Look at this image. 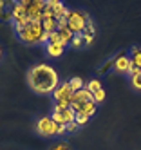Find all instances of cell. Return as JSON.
I'll return each instance as SVG.
<instances>
[{
  "label": "cell",
  "mask_w": 141,
  "mask_h": 150,
  "mask_svg": "<svg viewBox=\"0 0 141 150\" xmlns=\"http://www.w3.org/2000/svg\"><path fill=\"white\" fill-rule=\"evenodd\" d=\"M51 117L56 121V125H69V123L74 121L76 112L71 109V107H67V109H52Z\"/></svg>",
  "instance_id": "7"
},
{
  "label": "cell",
  "mask_w": 141,
  "mask_h": 150,
  "mask_svg": "<svg viewBox=\"0 0 141 150\" xmlns=\"http://www.w3.org/2000/svg\"><path fill=\"white\" fill-rule=\"evenodd\" d=\"M130 83H132V87H134V89L141 91V72H139V74H136V76H132V78H130Z\"/></svg>",
  "instance_id": "23"
},
{
  "label": "cell",
  "mask_w": 141,
  "mask_h": 150,
  "mask_svg": "<svg viewBox=\"0 0 141 150\" xmlns=\"http://www.w3.org/2000/svg\"><path fill=\"white\" fill-rule=\"evenodd\" d=\"M67 134V127L65 125H58L56 127V136H65Z\"/></svg>",
  "instance_id": "25"
},
{
  "label": "cell",
  "mask_w": 141,
  "mask_h": 150,
  "mask_svg": "<svg viewBox=\"0 0 141 150\" xmlns=\"http://www.w3.org/2000/svg\"><path fill=\"white\" fill-rule=\"evenodd\" d=\"M56 121L52 120L51 116H43L40 117V120H36V132L42 136V137H52V136H56Z\"/></svg>",
  "instance_id": "6"
},
{
  "label": "cell",
  "mask_w": 141,
  "mask_h": 150,
  "mask_svg": "<svg viewBox=\"0 0 141 150\" xmlns=\"http://www.w3.org/2000/svg\"><path fill=\"white\" fill-rule=\"evenodd\" d=\"M65 127H67V134H74V132H78V123H76V121H72V123H69V125H65Z\"/></svg>",
  "instance_id": "24"
},
{
  "label": "cell",
  "mask_w": 141,
  "mask_h": 150,
  "mask_svg": "<svg viewBox=\"0 0 141 150\" xmlns=\"http://www.w3.org/2000/svg\"><path fill=\"white\" fill-rule=\"evenodd\" d=\"M89 120H91L89 116H85V114H81V112H76L74 121L78 123V127H83V125H87V123H89Z\"/></svg>",
  "instance_id": "22"
},
{
  "label": "cell",
  "mask_w": 141,
  "mask_h": 150,
  "mask_svg": "<svg viewBox=\"0 0 141 150\" xmlns=\"http://www.w3.org/2000/svg\"><path fill=\"white\" fill-rule=\"evenodd\" d=\"M58 35H60V40L63 42L65 45H69V44H71V40H72V36H74L69 29H58Z\"/></svg>",
  "instance_id": "17"
},
{
  "label": "cell",
  "mask_w": 141,
  "mask_h": 150,
  "mask_svg": "<svg viewBox=\"0 0 141 150\" xmlns=\"http://www.w3.org/2000/svg\"><path fill=\"white\" fill-rule=\"evenodd\" d=\"M81 36H83V40H85V45H91L92 42H94L96 27H94V24H92V20H89V24H87V27H85V31L81 33Z\"/></svg>",
  "instance_id": "11"
},
{
  "label": "cell",
  "mask_w": 141,
  "mask_h": 150,
  "mask_svg": "<svg viewBox=\"0 0 141 150\" xmlns=\"http://www.w3.org/2000/svg\"><path fill=\"white\" fill-rule=\"evenodd\" d=\"M69 45H71L72 49H81V47H85V40H83V36H81V35H74Z\"/></svg>",
  "instance_id": "18"
},
{
  "label": "cell",
  "mask_w": 141,
  "mask_h": 150,
  "mask_svg": "<svg viewBox=\"0 0 141 150\" xmlns=\"http://www.w3.org/2000/svg\"><path fill=\"white\" fill-rule=\"evenodd\" d=\"M16 2H4L0 0V22H13V9Z\"/></svg>",
  "instance_id": "8"
},
{
  "label": "cell",
  "mask_w": 141,
  "mask_h": 150,
  "mask_svg": "<svg viewBox=\"0 0 141 150\" xmlns=\"http://www.w3.org/2000/svg\"><path fill=\"white\" fill-rule=\"evenodd\" d=\"M29 22H42V11L45 9V0H22Z\"/></svg>",
  "instance_id": "5"
},
{
  "label": "cell",
  "mask_w": 141,
  "mask_h": 150,
  "mask_svg": "<svg viewBox=\"0 0 141 150\" xmlns=\"http://www.w3.org/2000/svg\"><path fill=\"white\" fill-rule=\"evenodd\" d=\"M42 27L43 31L49 35V33H54V31H58V25H56V18H43L42 20Z\"/></svg>",
  "instance_id": "13"
},
{
  "label": "cell",
  "mask_w": 141,
  "mask_h": 150,
  "mask_svg": "<svg viewBox=\"0 0 141 150\" xmlns=\"http://www.w3.org/2000/svg\"><path fill=\"white\" fill-rule=\"evenodd\" d=\"M58 83H60L58 72L47 63H38V65L31 67L27 72V85L36 94H42V96L52 94L54 89L58 87Z\"/></svg>",
  "instance_id": "1"
},
{
  "label": "cell",
  "mask_w": 141,
  "mask_h": 150,
  "mask_svg": "<svg viewBox=\"0 0 141 150\" xmlns=\"http://www.w3.org/2000/svg\"><path fill=\"white\" fill-rule=\"evenodd\" d=\"M49 150H71L67 145H63V143H58V145H54V146H51Z\"/></svg>",
  "instance_id": "26"
},
{
  "label": "cell",
  "mask_w": 141,
  "mask_h": 150,
  "mask_svg": "<svg viewBox=\"0 0 141 150\" xmlns=\"http://www.w3.org/2000/svg\"><path fill=\"white\" fill-rule=\"evenodd\" d=\"M16 38L26 45H40V44L45 45L49 40V35L43 31L42 22H29L26 29L16 33Z\"/></svg>",
  "instance_id": "2"
},
{
  "label": "cell",
  "mask_w": 141,
  "mask_h": 150,
  "mask_svg": "<svg viewBox=\"0 0 141 150\" xmlns=\"http://www.w3.org/2000/svg\"><path fill=\"white\" fill-rule=\"evenodd\" d=\"M43 49H45V54L51 56V58H60L63 54V51H65L63 45H52V44H45Z\"/></svg>",
  "instance_id": "12"
},
{
  "label": "cell",
  "mask_w": 141,
  "mask_h": 150,
  "mask_svg": "<svg viewBox=\"0 0 141 150\" xmlns=\"http://www.w3.org/2000/svg\"><path fill=\"white\" fill-rule=\"evenodd\" d=\"M130 62H132V65H136L137 69H141V49L139 47H132L130 49Z\"/></svg>",
  "instance_id": "14"
},
{
  "label": "cell",
  "mask_w": 141,
  "mask_h": 150,
  "mask_svg": "<svg viewBox=\"0 0 141 150\" xmlns=\"http://www.w3.org/2000/svg\"><path fill=\"white\" fill-rule=\"evenodd\" d=\"M91 16L83 11H69L67 13V29L72 35H81L87 24H89Z\"/></svg>",
  "instance_id": "4"
},
{
  "label": "cell",
  "mask_w": 141,
  "mask_h": 150,
  "mask_svg": "<svg viewBox=\"0 0 141 150\" xmlns=\"http://www.w3.org/2000/svg\"><path fill=\"white\" fill-rule=\"evenodd\" d=\"M0 60H2V47H0Z\"/></svg>",
  "instance_id": "27"
},
{
  "label": "cell",
  "mask_w": 141,
  "mask_h": 150,
  "mask_svg": "<svg viewBox=\"0 0 141 150\" xmlns=\"http://www.w3.org/2000/svg\"><path fill=\"white\" fill-rule=\"evenodd\" d=\"M114 62H116V58L112 56V58H108L105 63H103V65H100V67H98V74H100V76H103V74H107L108 71H111V69H114Z\"/></svg>",
  "instance_id": "15"
},
{
  "label": "cell",
  "mask_w": 141,
  "mask_h": 150,
  "mask_svg": "<svg viewBox=\"0 0 141 150\" xmlns=\"http://www.w3.org/2000/svg\"><path fill=\"white\" fill-rule=\"evenodd\" d=\"M69 85H71V89H72V92H76V91H81V89L85 87V83H83V80H81L80 76H74V78H71Z\"/></svg>",
  "instance_id": "16"
},
{
  "label": "cell",
  "mask_w": 141,
  "mask_h": 150,
  "mask_svg": "<svg viewBox=\"0 0 141 150\" xmlns=\"http://www.w3.org/2000/svg\"><path fill=\"white\" fill-rule=\"evenodd\" d=\"M47 44H52V45H63V47H67V45H65L63 42L60 40L58 31H54V33H49V40H47Z\"/></svg>",
  "instance_id": "19"
},
{
  "label": "cell",
  "mask_w": 141,
  "mask_h": 150,
  "mask_svg": "<svg viewBox=\"0 0 141 150\" xmlns=\"http://www.w3.org/2000/svg\"><path fill=\"white\" fill-rule=\"evenodd\" d=\"M105 91L103 89H100V91H96V92H92V101L98 105V103H101V101H105Z\"/></svg>",
  "instance_id": "21"
},
{
  "label": "cell",
  "mask_w": 141,
  "mask_h": 150,
  "mask_svg": "<svg viewBox=\"0 0 141 150\" xmlns=\"http://www.w3.org/2000/svg\"><path fill=\"white\" fill-rule=\"evenodd\" d=\"M87 101H92V92L87 91V87H83L81 91L72 92V103H87Z\"/></svg>",
  "instance_id": "10"
},
{
  "label": "cell",
  "mask_w": 141,
  "mask_h": 150,
  "mask_svg": "<svg viewBox=\"0 0 141 150\" xmlns=\"http://www.w3.org/2000/svg\"><path fill=\"white\" fill-rule=\"evenodd\" d=\"M85 87H87V91H91V92H96V91L103 89V87H101V81H100V80H96V78H94V80H91L89 83L85 85Z\"/></svg>",
  "instance_id": "20"
},
{
  "label": "cell",
  "mask_w": 141,
  "mask_h": 150,
  "mask_svg": "<svg viewBox=\"0 0 141 150\" xmlns=\"http://www.w3.org/2000/svg\"><path fill=\"white\" fill-rule=\"evenodd\" d=\"M52 98H54L52 109H67V107H71V103H72V89H71L69 81H60L58 87L52 92Z\"/></svg>",
  "instance_id": "3"
},
{
  "label": "cell",
  "mask_w": 141,
  "mask_h": 150,
  "mask_svg": "<svg viewBox=\"0 0 141 150\" xmlns=\"http://www.w3.org/2000/svg\"><path fill=\"white\" fill-rule=\"evenodd\" d=\"M132 62H130V56H127L125 52H121L119 56H116V62H114V71L119 72V74H127Z\"/></svg>",
  "instance_id": "9"
}]
</instances>
